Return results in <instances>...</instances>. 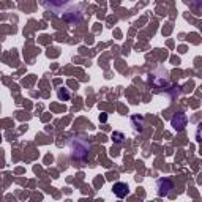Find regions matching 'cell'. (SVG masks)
Returning a JSON list of instances; mask_svg holds the SVG:
<instances>
[{"label": "cell", "mask_w": 202, "mask_h": 202, "mask_svg": "<svg viewBox=\"0 0 202 202\" xmlns=\"http://www.w3.org/2000/svg\"><path fill=\"white\" fill-rule=\"evenodd\" d=\"M70 152H71V158L76 161L85 160L88 153H90V142L85 137L81 136H73L70 139Z\"/></svg>", "instance_id": "6da1fadb"}, {"label": "cell", "mask_w": 202, "mask_h": 202, "mask_svg": "<svg viewBox=\"0 0 202 202\" xmlns=\"http://www.w3.org/2000/svg\"><path fill=\"white\" fill-rule=\"evenodd\" d=\"M76 5V0H44V7L46 10L52 11L54 14L66 13L70 8Z\"/></svg>", "instance_id": "7a4b0ae2"}, {"label": "cell", "mask_w": 202, "mask_h": 202, "mask_svg": "<svg viewBox=\"0 0 202 202\" xmlns=\"http://www.w3.org/2000/svg\"><path fill=\"white\" fill-rule=\"evenodd\" d=\"M112 191H114V194L117 196V198H125V196L130 193V188H128L126 183H122V182H117L114 183V186H112Z\"/></svg>", "instance_id": "3957f363"}, {"label": "cell", "mask_w": 202, "mask_h": 202, "mask_svg": "<svg viewBox=\"0 0 202 202\" xmlns=\"http://www.w3.org/2000/svg\"><path fill=\"white\" fill-rule=\"evenodd\" d=\"M169 189H172V182L171 180H167V178H161V180H158V194L160 196L167 194Z\"/></svg>", "instance_id": "277c9868"}, {"label": "cell", "mask_w": 202, "mask_h": 202, "mask_svg": "<svg viewBox=\"0 0 202 202\" xmlns=\"http://www.w3.org/2000/svg\"><path fill=\"white\" fill-rule=\"evenodd\" d=\"M172 126L175 128L177 131H182L185 126H186V117L183 114H177L175 117L172 119Z\"/></svg>", "instance_id": "5b68a950"}, {"label": "cell", "mask_w": 202, "mask_h": 202, "mask_svg": "<svg viewBox=\"0 0 202 202\" xmlns=\"http://www.w3.org/2000/svg\"><path fill=\"white\" fill-rule=\"evenodd\" d=\"M65 97V100H68L70 98V93L66 92V90H59V98H63Z\"/></svg>", "instance_id": "8992f818"}, {"label": "cell", "mask_w": 202, "mask_h": 202, "mask_svg": "<svg viewBox=\"0 0 202 202\" xmlns=\"http://www.w3.org/2000/svg\"><path fill=\"white\" fill-rule=\"evenodd\" d=\"M112 137H117V139H115V142H122L123 134H122V133H114V134H112Z\"/></svg>", "instance_id": "52a82bcc"}]
</instances>
